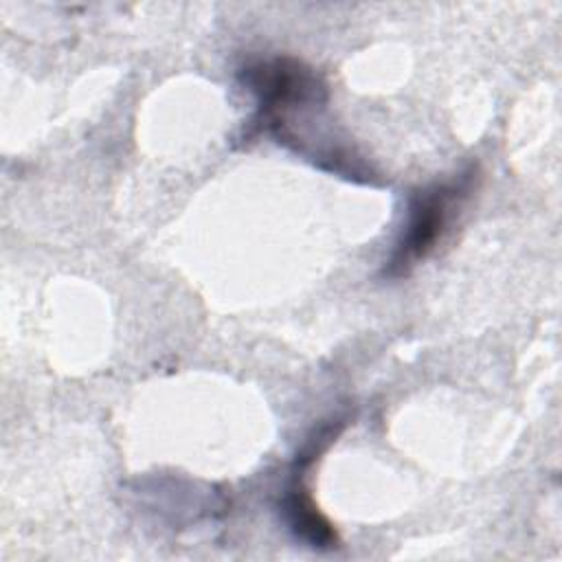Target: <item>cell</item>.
I'll return each instance as SVG.
<instances>
[{"label":"cell","instance_id":"cell-2","mask_svg":"<svg viewBox=\"0 0 562 562\" xmlns=\"http://www.w3.org/2000/svg\"><path fill=\"white\" fill-rule=\"evenodd\" d=\"M479 182V167L468 165L459 173L415 189L408 198L406 222L384 261L382 277L402 279L424 261L454 224L465 200Z\"/></svg>","mask_w":562,"mask_h":562},{"label":"cell","instance_id":"cell-3","mask_svg":"<svg viewBox=\"0 0 562 562\" xmlns=\"http://www.w3.org/2000/svg\"><path fill=\"white\" fill-rule=\"evenodd\" d=\"M281 512L288 527L299 540L314 549L338 547V533L334 525L318 512L312 492L303 483V472L292 470V479L281 498Z\"/></svg>","mask_w":562,"mask_h":562},{"label":"cell","instance_id":"cell-1","mask_svg":"<svg viewBox=\"0 0 562 562\" xmlns=\"http://www.w3.org/2000/svg\"><path fill=\"white\" fill-rule=\"evenodd\" d=\"M239 79L257 99L252 132H268L283 145L294 125L312 123L329 99L314 68L288 55L252 59L239 70Z\"/></svg>","mask_w":562,"mask_h":562}]
</instances>
